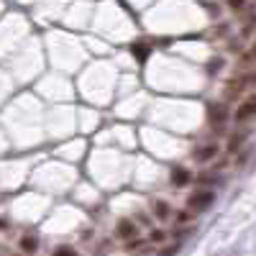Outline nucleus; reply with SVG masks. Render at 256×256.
Wrapping results in <instances>:
<instances>
[{
	"mask_svg": "<svg viewBox=\"0 0 256 256\" xmlns=\"http://www.w3.org/2000/svg\"><path fill=\"white\" fill-rule=\"evenodd\" d=\"M212 202H216V192H210V190H195L187 198V208L192 212H205L212 208Z\"/></svg>",
	"mask_w": 256,
	"mask_h": 256,
	"instance_id": "obj_1",
	"label": "nucleus"
},
{
	"mask_svg": "<svg viewBox=\"0 0 256 256\" xmlns=\"http://www.w3.org/2000/svg\"><path fill=\"white\" fill-rule=\"evenodd\" d=\"M256 84V72H248V74H241L236 80H230L228 82V88H226V98L228 100H236L238 95H244L248 88H254Z\"/></svg>",
	"mask_w": 256,
	"mask_h": 256,
	"instance_id": "obj_2",
	"label": "nucleus"
},
{
	"mask_svg": "<svg viewBox=\"0 0 256 256\" xmlns=\"http://www.w3.org/2000/svg\"><path fill=\"white\" fill-rule=\"evenodd\" d=\"M254 118H256V92H251L248 98H244L241 105L236 108V113H233V120H236L238 126H244V123H248Z\"/></svg>",
	"mask_w": 256,
	"mask_h": 256,
	"instance_id": "obj_3",
	"label": "nucleus"
},
{
	"mask_svg": "<svg viewBox=\"0 0 256 256\" xmlns=\"http://www.w3.org/2000/svg\"><path fill=\"white\" fill-rule=\"evenodd\" d=\"M220 154V146L216 144V141H210V144H202V146H198L195 152H192V159L195 162H200V164H210L212 159H216Z\"/></svg>",
	"mask_w": 256,
	"mask_h": 256,
	"instance_id": "obj_4",
	"label": "nucleus"
},
{
	"mask_svg": "<svg viewBox=\"0 0 256 256\" xmlns=\"http://www.w3.org/2000/svg\"><path fill=\"white\" fill-rule=\"evenodd\" d=\"M136 236H138V226H136V220H131V218H120L118 226H116V238H118V241H131V238H136Z\"/></svg>",
	"mask_w": 256,
	"mask_h": 256,
	"instance_id": "obj_5",
	"label": "nucleus"
},
{
	"mask_svg": "<svg viewBox=\"0 0 256 256\" xmlns=\"http://www.w3.org/2000/svg\"><path fill=\"white\" fill-rule=\"evenodd\" d=\"M152 216H154L159 223H166L169 218H172V208H169L166 200H156V202L152 205Z\"/></svg>",
	"mask_w": 256,
	"mask_h": 256,
	"instance_id": "obj_6",
	"label": "nucleus"
},
{
	"mask_svg": "<svg viewBox=\"0 0 256 256\" xmlns=\"http://www.w3.org/2000/svg\"><path fill=\"white\" fill-rule=\"evenodd\" d=\"M18 248L24 251V254H36V251H38V238H36V236H31V233H26V236H20Z\"/></svg>",
	"mask_w": 256,
	"mask_h": 256,
	"instance_id": "obj_7",
	"label": "nucleus"
},
{
	"mask_svg": "<svg viewBox=\"0 0 256 256\" xmlns=\"http://www.w3.org/2000/svg\"><path fill=\"white\" fill-rule=\"evenodd\" d=\"M192 218H195V212L187 208V210H182V212H177V216H174V223H177V228H190L192 226Z\"/></svg>",
	"mask_w": 256,
	"mask_h": 256,
	"instance_id": "obj_8",
	"label": "nucleus"
},
{
	"mask_svg": "<svg viewBox=\"0 0 256 256\" xmlns=\"http://www.w3.org/2000/svg\"><path fill=\"white\" fill-rule=\"evenodd\" d=\"M192 177H190V172L187 169H182V166H177V169H172V182L174 184H180V187H184L187 182H190Z\"/></svg>",
	"mask_w": 256,
	"mask_h": 256,
	"instance_id": "obj_9",
	"label": "nucleus"
},
{
	"mask_svg": "<svg viewBox=\"0 0 256 256\" xmlns=\"http://www.w3.org/2000/svg\"><path fill=\"white\" fill-rule=\"evenodd\" d=\"M238 64H241L244 70H246V67H254V64H256V44H251V49L241 54V62H238Z\"/></svg>",
	"mask_w": 256,
	"mask_h": 256,
	"instance_id": "obj_10",
	"label": "nucleus"
},
{
	"mask_svg": "<svg viewBox=\"0 0 256 256\" xmlns=\"http://www.w3.org/2000/svg\"><path fill=\"white\" fill-rule=\"evenodd\" d=\"M210 118H212V123H223L228 116H226V108H223V105H210Z\"/></svg>",
	"mask_w": 256,
	"mask_h": 256,
	"instance_id": "obj_11",
	"label": "nucleus"
},
{
	"mask_svg": "<svg viewBox=\"0 0 256 256\" xmlns=\"http://www.w3.org/2000/svg\"><path fill=\"white\" fill-rule=\"evenodd\" d=\"M244 141H246V134H233L230 141H228V152H238Z\"/></svg>",
	"mask_w": 256,
	"mask_h": 256,
	"instance_id": "obj_12",
	"label": "nucleus"
},
{
	"mask_svg": "<svg viewBox=\"0 0 256 256\" xmlns=\"http://www.w3.org/2000/svg\"><path fill=\"white\" fill-rule=\"evenodd\" d=\"M144 246H146V241H144V238H138V236H136V238H131V241H126V251H131V254H134V251H138V248H144Z\"/></svg>",
	"mask_w": 256,
	"mask_h": 256,
	"instance_id": "obj_13",
	"label": "nucleus"
},
{
	"mask_svg": "<svg viewBox=\"0 0 256 256\" xmlns=\"http://www.w3.org/2000/svg\"><path fill=\"white\" fill-rule=\"evenodd\" d=\"M52 256H80V254H77V248H70V246H59V248H56Z\"/></svg>",
	"mask_w": 256,
	"mask_h": 256,
	"instance_id": "obj_14",
	"label": "nucleus"
},
{
	"mask_svg": "<svg viewBox=\"0 0 256 256\" xmlns=\"http://www.w3.org/2000/svg\"><path fill=\"white\" fill-rule=\"evenodd\" d=\"M180 251V244H169V246H164V251H159V256H174Z\"/></svg>",
	"mask_w": 256,
	"mask_h": 256,
	"instance_id": "obj_15",
	"label": "nucleus"
},
{
	"mask_svg": "<svg viewBox=\"0 0 256 256\" xmlns=\"http://www.w3.org/2000/svg\"><path fill=\"white\" fill-rule=\"evenodd\" d=\"M198 182H200V184H212V182H218V177H216V174H200Z\"/></svg>",
	"mask_w": 256,
	"mask_h": 256,
	"instance_id": "obj_16",
	"label": "nucleus"
},
{
	"mask_svg": "<svg viewBox=\"0 0 256 256\" xmlns=\"http://www.w3.org/2000/svg\"><path fill=\"white\" fill-rule=\"evenodd\" d=\"M164 238H166L164 230H152V244H162Z\"/></svg>",
	"mask_w": 256,
	"mask_h": 256,
	"instance_id": "obj_17",
	"label": "nucleus"
},
{
	"mask_svg": "<svg viewBox=\"0 0 256 256\" xmlns=\"http://www.w3.org/2000/svg\"><path fill=\"white\" fill-rule=\"evenodd\" d=\"M244 3H246V0H228V6H230L233 10H241V8H244Z\"/></svg>",
	"mask_w": 256,
	"mask_h": 256,
	"instance_id": "obj_18",
	"label": "nucleus"
},
{
	"mask_svg": "<svg viewBox=\"0 0 256 256\" xmlns=\"http://www.w3.org/2000/svg\"><path fill=\"white\" fill-rule=\"evenodd\" d=\"M136 220H141V223H144V226H146V228H148V226H152V223H148V218H146V216H138V218H136Z\"/></svg>",
	"mask_w": 256,
	"mask_h": 256,
	"instance_id": "obj_19",
	"label": "nucleus"
},
{
	"mask_svg": "<svg viewBox=\"0 0 256 256\" xmlns=\"http://www.w3.org/2000/svg\"><path fill=\"white\" fill-rule=\"evenodd\" d=\"M0 230H6V220H0Z\"/></svg>",
	"mask_w": 256,
	"mask_h": 256,
	"instance_id": "obj_20",
	"label": "nucleus"
},
{
	"mask_svg": "<svg viewBox=\"0 0 256 256\" xmlns=\"http://www.w3.org/2000/svg\"><path fill=\"white\" fill-rule=\"evenodd\" d=\"M141 256H146V251H144V254H141Z\"/></svg>",
	"mask_w": 256,
	"mask_h": 256,
	"instance_id": "obj_21",
	"label": "nucleus"
}]
</instances>
